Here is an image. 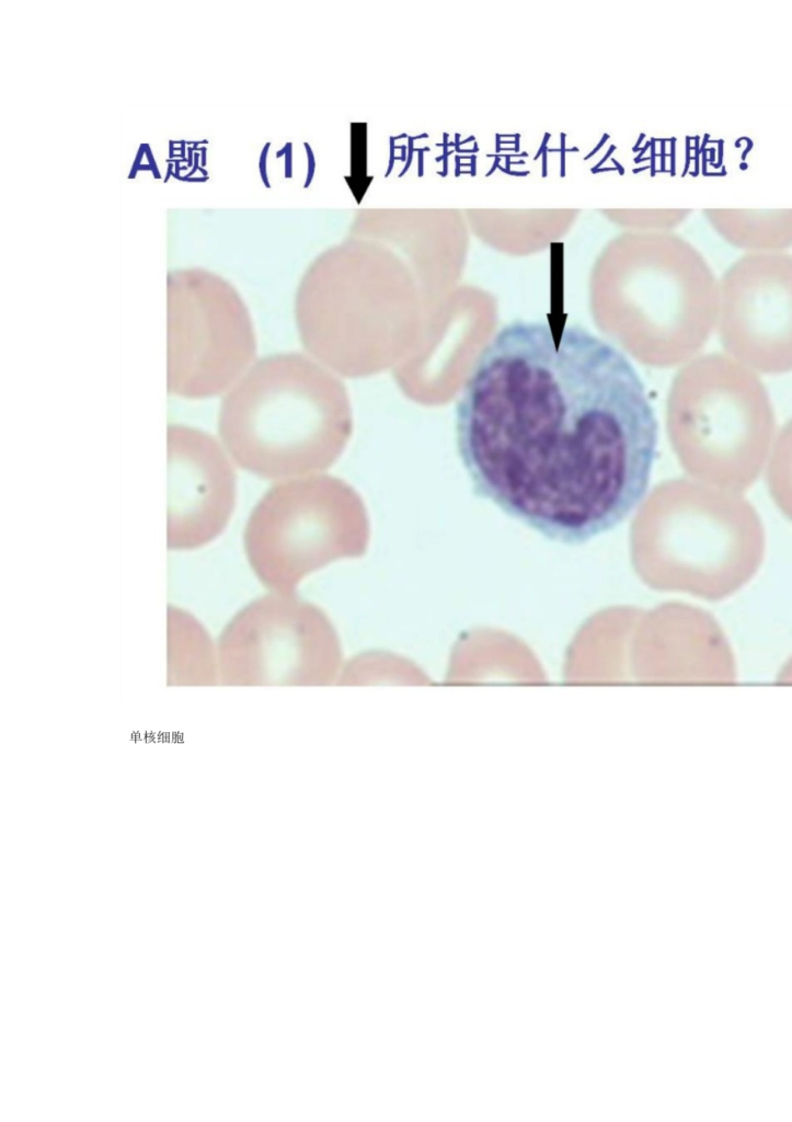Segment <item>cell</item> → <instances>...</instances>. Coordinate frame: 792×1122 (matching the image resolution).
<instances>
[{"mask_svg":"<svg viewBox=\"0 0 792 1122\" xmlns=\"http://www.w3.org/2000/svg\"><path fill=\"white\" fill-rule=\"evenodd\" d=\"M456 442L474 491L565 545L620 525L643 500L657 421L630 360L578 325H503L458 399Z\"/></svg>","mask_w":792,"mask_h":1122,"instance_id":"obj_1","label":"cell"},{"mask_svg":"<svg viewBox=\"0 0 792 1122\" xmlns=\"http://www.w3.org/2000/svg\"><path fill=\"white\" fill-rule=\"evenodd\" d=\"M219 437L243 470L278 480L331 467L352 432L343 381L300 352L259 358L223 396Z\"/></svg>","mask_w":792,"mask_h":1122,"instance_id":"obj_2","label":"cell"},{"mask_svg":"<svg viewBox=\"0 0 792 1122\" xmlns=\"http://www.w3.org/2000/svg\"><path fill=\"white\" fill-rule=\"evenodd\" d=\"M367 524L357 493L344 480L311 474L272 485L252 510L243 542L248 561L269 591L294 594L313 571L365 550Z\"/></svg>","mask_w":792,"mask_h":1122,"instance_id":"obj_3","label":"cell"},{"mask_svg":"<svg viewBox=\"0 0 792 1122\" xmlns=\"http://www.w3.org/2000/svg\"><path fill=\"white\" fill-rule=\"evenodd\" d=\"M252 319L238 290L199 267L167 277V390L190 399L225 391L253 359Z\"/></svg>","mask_w":792,"mask_h":1122,"instance_id":"obj_4","label":"cell"},{"mask_svg":"<svg viewBox=\"0 0 792 1122\" xmlns=\"http://www.w3.org/2000/svg\"><path fill=\"white\" fill-rule=\"evenodd\" d=\"M225 668L260 683H326L342 660L326 614L294 594L269 593L239 610L222 630Z\"/></svg>","mask_w":792,"mask_h":1122,"instance_id":"obj_5","label":"cell"},{"mask_svg":"<svg viewBox=\"0 0 792 1122\" xmlns=\"http://www.w3.org/2000/svg\"><path fill=\"white\" fill-rule=\"evenodd\" d=\"M170 550H192L214 540L234 507L236 474L220 444L188 425L167 428Z\"/></svg>","mask_w":792,"mask_h":1122,"instance_id":"obj_6","label":"cell"}]
</instances>
